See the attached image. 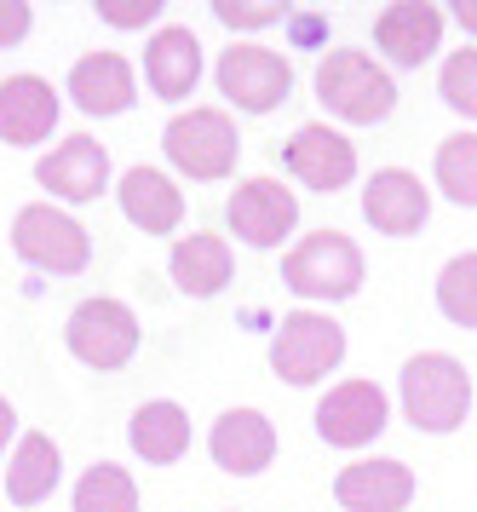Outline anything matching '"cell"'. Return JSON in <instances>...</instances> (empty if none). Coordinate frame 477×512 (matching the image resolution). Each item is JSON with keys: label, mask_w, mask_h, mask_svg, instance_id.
Wrapping results in <instances>:
<instances>
[{"label": "cell", "mask_w": 477, "mask_h": 512, "mask_svg": "<svg viewBox=\"0 0 477 512\" xmlns=\"http://www.w3.org/2000/svg\"><path fill=\"white\" fill-rule=\"evenodd\" d=\"M213 75H219V93L248 116H265L276 104H288V93H294V64L271 47H225Z\"/></svg>", "instance_id": "8"}, {"label": "cell", "mask_w": 477, "mask_h": 512, "mask_svg": "<svg viewBox=\"0 0 477 512\" xmlns=\"http://www.w3.org/2000/svg\"><path fill=\"white\" fill-rule=\"evenodd\" d=\"M12 432H18V415H12V403L0 397V455H6V438H12Z\"/></svg>", "instance_id": "31"}, {"label": "cell", "mask_w": 477, "mask_h": 512, "mask_svg": "<svg viewBox=\"0 0 477 512\" xmlns=\"http://www.w3.org/2000/svg\"><path fill=\"white\" fill-rule=\"evenodd\" d=\"M374 41H380V52H386L391 64L420 70L443 47V12H437L432 0H397V6H386L374 18Z\"/></svg>", "instance_id": "12"}, {"label": "cell", "mask_w": 477, "mask_h": 512, "mask_svg": "<svg viewBox=\"0 0 477 512\" xmlns=\"http://www.w3.org/2000/svg\"><path fill=\"white\" fill-rule=\"evenodd\" d=\"M282 162H288V173H294L299 185L334 196V190L351 185V173H357V144L345 139V133H334L328 121H305L294 139H288Z\"/></svg>", "instance_id": "9"}, {"label": "cell", "mask_w": 477, "mask_h": 512, "mask_svg": "<svg viewBox=\"0 0 477 512\" xmlns=\"http://www.w3.org/2000/svg\"><path fill=\"white\" fill-rule=\"evenodd\" d=\"M340 357H345V334L322 311H288L271 340V369L288 386H317L328 369H340Z\"/></svg>", "instance_id": "5"}, {"label": "cell", "mask_w": 477, "mask_h": 512, "mask_svg": "<svg viewBox=\"0 0 477 512\" xmlns=\"http://www.w3.org/2000/svg\"><path fill=\"white\" fill-rule=\"evenodd\" d=\"M345 512H403L414 501V472L403 461H351L334 478Z\"/></svg>", "instance_id": "15"}, {"label": "cell", "mask_w": 477, "mask_h": 512, "mask_svg": "<svg viewBox=\"0 0 477 512\" xmlns=\"http://www.w3.org/2000/svg\"><path fill=\"white\" fill-rule=\"evenodd\" d=\"M363 213L374 231L414 236L426 225V213H432V190L420 185L414 173H403V167H386V173H374L363 185Z\"/></svg>", "instance_id": "13"}, {"label": "cell", "mask_w": 477, "mask_h": 512, "mask_svg": "<svg viewBox=\"0 0 477 512\" xmlns=\"http://www.w3.org/2000/svg\"><path fill=\"white\" fill-rule=\"evenodd\" d=\"M294 29H299V41H322V18H294Z\"/></svg>", "instance_id": "32"}, {"label": "cell", "mask_w": 477, "mask_h": 512, "mask_svg": "<svg viewBox=\"0 0 477 512\" xmlns=\"http://www.w3.org/2000/svg\"><path fill=\"white\" fill-rule=\"evenodd\" d=\"M455 18H460V24H466V29L477 35V0H455Z\"/></svg>", "instance_id": "33"}, {"label": "cell", "mask_w": 477, "mask_h": 512, "mask_svg": "<svg viewBox=\"0 0 477 512\" xmlns=\"http://www.w3.org/2000/svg\"><path fill=\"white\" fill-rule=\"evenodd\" d=\"M437 305L460 328H477V254H455L437 277Z\"/></svg>", "instance_id": "26"}, {"label": "cell", "mask_w": 477, "mask_h": 512, "mask_svg": "<svg viewBox=\"0 0 477 512\" xmlns=\"http://www.w3.org/2000/svg\"><path fill=\"white\" fill-rule=\"evenodd\" d=\"M58 472H64V461H58V443L46 438V432H23L18 455L6 461V495H12L18 507H35V501H46V495H52Z\"/></svg>", "instance_id": "22"}, {"label": "cell", "mask_w": 477, "mask_h": 512, "mask_svg": "<svg viewBox=\"0 0 477 512\" xmlns=\"http://www.w3.org/2000/svg\"><path fill=\"white\" fill-rule=\"evenodd\" d=\"M144 81L156 87V98L167 104H179V98L196 93V81H202V41L190 35V29H161L156 41L144 47Z\"/></svg>", "instance_id": "18"}, {"label": "cell", "mask_w": 477, "mask_h": 512, "mask_svg": "<svg viewBox=\"0 0 477 512\" xmlns=\"http://www.w3.org/2000/svg\"><path fill=\"white\" fill-rule=\"evenodd\" d=\"M317 432L334 449H363L386 432V392L374 380H345L317 403Z\"/></svg>", "instance_id": "10"}, {"label": "cell", "mask_w": 477, "mask_h": 512, "mask_svg": "<svg viewBox=\"0 0 477 512\" xmlns=\"http://www.w3.org/2000/svg\"><path fill=\"white\" fill-rule=\"evenodd\" d=\"M225 219L248 248H276L299 225V202H294V190L276 185V179H248V185H236Z\"/></svg>", "instance_id": "11"}, {"label": "cell", "mask_w": 477, "mask_h": 512, "mask_svg": "<svg viewBox=\"0 0 477 512\" xmlns=\"http://www.w3.org/2000/svg\"><path fill=\"white\" fill-rule=\"evenodd\" d=\"M58 127V93L41 75H6L0 81V139L6 144H41Z\"/></svg>", "instance_id": "16"}, {"label": "cell", "mask_w": 477, "mask_h": 512, "mask_svg": "<svg viewBox=\"0 0 477 512\" xmlns=\"http://www.w3.org/2000/svg\"><path fill=\"white\" fill-rule=\"evenodd\" d=\"M317 98H322L328 116L357 121V127H374V121L391 116V104H397V81H391L368 52L340 47V52H328V58L317 64Z\"/></svg>", "instance_id": "1"}, {"label": "cell", "mask_w": 477, "mask_h": 512, "mask_svg": "<svg viewBox=\"0 0 477 512\" xmlns=\"http://www.w3.org/2000/svg\"><path fill=\"white\" fill-rule=\"evenodd\" d=\"M75 512H138V489L121 466L98 461L92 472H81L75 484Z\"/></svg>", "instance_id": "25"}, {"label": "cell", "mask_w": 477, "mask_h": 512, "mask_svg": "<svg viewBox=\"0 0 477 512\" xmlns=\"http://www.w3.org/2000/svg\"><path fill=\"white\" fill-rule=\"evenodd\" d=\"M161 150L190 179H225L230 167H236V156H242V139H236L225 110H190V116L167 121Z\"/></svg>", "instance_id": "6"}, {"label": "cell", "mask_w": 477, "mask_h": 512, "mask_svg": "<svg viewBox=\"0 0 477 512\" xmlns=\"http://www.w3.org/2000/svg\"><path fill=\"white\" fill-rule=\"evenodd\" d=\"M69 351L98 374L121 369V363H133V351H138V317L121 300H104V294L81 300L69 311Z\"/></svg>", "instance_id": "7"}, {"label": "cell", "mask_w": 477, "mask_h": 512, "mask_svg": "<svg viewBox=\"0 0 477 512\" xmlns=\"http://www.w3.org/2000/svg\"><path fill=\"white\" fill-rule=\"evenodd\" d=\"M282 282L294 288L299 300H351L363 288V254H357L351 236L317 231L282 259Z\"/></svg>", "instance_id": "3"}, {"label": "cell", "mask_w": 477, "mask_h": 512, "mask_svg": "<svg viewBox=\"0 0 477 512\" xmlns=\"http://www.w3.org/2000/svg\"><path fill=\"white\" fill-rule=\"evenodd\" d=\"M69 98L87 110V116H121L133 104V64L121 52H87L75 70H69Z\"/></svg>", "instance_id": "19"}, {"label": "cell", "mask_w": 477, "mask_h": 512, "mask_svg": "<svg viewBox=\"0 0 477 512\" xmlns=\"http://www.w3.org/2000/svg\"><path fill=\"white\" fill-rule=\"evenodd\" d=\"M161 12V0H98V18L115 29H144Z\"/></svg>", "instance_id": "29"}, {"label": "cell", "mask_w": 477, "mask_h": 512, "mask_svg": "<svg viewBox=\"0 0 477 512\" xmlns=\"http://www.w3.org/2000/svg\"><path fill=\"white\" fill-rule=\"evenodd\" d=\"M213 18L225 29H265V24H282L288 12L282 6H236V0H213Z\"/></svg>", "instance_id": "28"}, {"label": "cell", "mask_w": 477, "mask_h": 512, "mask_svg": "<svg viewBox=\"0 0 477 512\" xmlns=\"http://www.w3.org/2000/svg\"><path fill=\"white\" fill-rule=\"evenodd\" d=\"M35 179H41L52 196H64V202H98V190L110 185V156H104L98 139L81 133V139H64L52 156H41Z\"/></svg>", "instance_id": "14"}, {"label": "cell", "mask_w": 477, "mask_h": 512, "mask_svg": "<svg viewBox=\"0 0 477 512\" xmlns=\"http://www.w3.org/2000/svg\"><path fill=\"white\" fill-rule=\"evenodd\" d=\"M437 93H443V104H449V110H460V116L477 121V47L455 52V58L443 64V75H437Z\"/></svg>", "instance_id": "27"}, {"label": "cell", "mask_w": 477, "mask_h": 512, "mask_svg": "<svg viewBox=\"0 0 477 512\" xmlns=\"http://www.w3.org/2000/svg\"><path fill=\"white\" fill-rule=\"evenodd\" d=\"M127 438H133V449L150 466H173L190 449V415L179 403H144L133 415V426H127Z\"/></svg>", "instance_id": "23"}, {"label": "cell", "mask_w": 477, "mask_h": 512, "mask_svg": "<svg viewBox=\"0 0 477 512\" xmlns=\"http://www.w3.org/2000/svg\"><path fill=\"white\" fill-rule=\"evenodd\" d=\"M29 24H35V12L23 0H0V52L18 47L23 35H29Z\"/></svg>", "instance_id": "30"}, {"label": "cell", "mask_w": 477, "mask_h": 512, "mask_svg": "<svg viewBox=\"0 0 477 512\" xmlns=\"http://www.w3.org/2000/svg\"><path fill=\"white\" fill-rule=\"evenodd\" d=\"M121 213L133 219L138 231L167 236V231H179V219H184V190L161 167H133L121 179Z\"/></svg>", "instance_id": "20"}, {"label": "cell", "mask_w": 477, "mask_h": 512, "mask_svg": "<svg viewBox=\"0 0 477 512\" xmlns=\"http://www.w3.org/2000/svg\"><path fill=\"white\" fill-rule=\"evenodd\" d=\"M173 282L190 300H213L230 282V242L213 231H190L173 242Z\"/></svg>", "instance_id": "21"}, {"label": "cell", "mask_w": 477, "mask_h": 512, "mask_svg": "<svg viewBox=\"0 0 477 512\" xmlns=\"http://www.w3.org/2000/svg\"><path fill=\"white\" fill-rule=\"evenodd\" d=\"M12 248H18L23 265L52 271V277H75V271H87V259H92L87 231H81L69 213H58L52 202H29V208L18 213Z\"/></svg>", "instance_id": "4"}, {"label": "cell", "mask_w": 477, "mask_h": 512, "mask_svg": "<svg viewBox=\"0 0 477 512\" xmlns=\"http://www.w3.org/2000/svg\"><path fill=\"white\" fill-rule=\"evenodd\" d=\"M472 409V374L449 351H420L403 369V415L414 432H455Z\"/></svg>", "instance_id": "2"}, {"label": "cell", "mask_w": 477, "mask_h": 512, "mask_svg": "<svg viewBox=\"0 0 477 512\" xmlns=\"http://www.w3.org/2000/svg\"><path fill=\"white\" fill-rule=\"evenodd\" d=\"M207 449H213V461L225 466V472L253 478V472H265L271 455H276V426L259 415V409H230V415H219Z\"/></svg>", "instance_id": "17"}, {"label": "cell", "mask_w": 477, "mask_h": 512, "mask_svg": "<svg viewBox=\"0 0 477 512\" xmlns=\"http://www.w3.org/2000/svg\"><path fill=\"white\" fill-rule=\"evenodd\" d=\"M437 185L449 202L460 208H477V133H460V139H443L437 144Z\"/></svg>", "instance_id": "24"}]
</instances>
